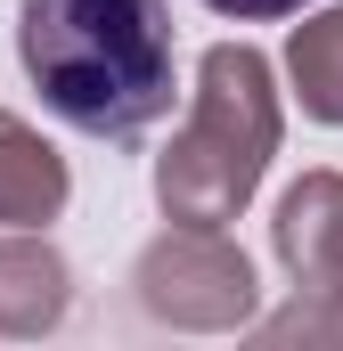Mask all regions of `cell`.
Returning a JSON list of instances; mask_svg holds the SVG:
<instances>
[{
	"mask_svg": "<svg viewBox=\"0 0 343 351\" xmlns=\"http://www.w3.org/2000/svg\"><path fill=\"white\" fill-rule=\"evenodd\" d=\"M16 58L41 106L82 139H139L180 98V41L164 0H16Z\"/></svg>",
	"mask_w": 343,
	"mask_h": 351,
	"instance_id": "obj_1",
	"label": "cell"
},
{
	"mask_svg": "<svg viewBox=\"0 0 343 351\" xmlns=\"http://www.w3.org/2000/svg\"><path fill=\"white\" fill-rule=\"evenodd\" d=\"M278 156V90H270V58L246 41H213L196 66V98L188 123L156 156V204L164 221L188 229H229L254 204L261 172Z\"/></svg>",
	"mask_w": 343,
	"mask_h": 351,
	"instance_id": "obj_2",
	"label": "cell"
},
{
	"mask_svg": "<svg viewBox=\"0 0 343 351\" xmlns=\"http://www.w3.org/2000/svg\"><path fill=\"white\" fill-rule=\"evenodd\" d=\"M270 245L303 286L286 311L261 319L270 343H343V172H303L278 196Z\"/></svg>",
	"mask_w": 343,
	"mask_h": 351,
	"instance_id": "obj_3",
	"label": "cell"
},
{
	"mask_svg": "<svg viewBox=\"0 0 343 351\" xmlns=\"http://www.w3.org/2000/svg\"><path fill=\"white\" fill-rule=\"evenodd\" d=\"M131 286H139L147 319L188 327V335H229V327L254 319V262L229 245V229L172 221L164 237L131 262Z\"/></svg>",
	"mask_w": 343,
	"mask_h": 351,
	"instance_id": "obj_4",
	"label": "cell"
},
{
	"mask_svg": "<svg viewBox=\"0 0 343 351\" xmlns=\"http://www.w3.org/2000/svg\"><path fill=\"white\" fill-rule=\"evenodd\" d=\"M74 302V269L41 229H8L0 237V335H49Z\"/></svg>",
	"mask_w": 343,
	"mask_h": 351,
	"instance_id": "obj_5",
	"label": "cell"
},
{
	"mask_svg": "<svg viewBox=\"0 0 343 351\" xmlns=\"http://www.w3.org/2000/svg\"><path fill=\"white\" fill-rule=\"evenodd\" d=\"M66 196H74L66 156H58L33 123L0 114V229H49V221L66 213Z\"/></svg>",
	"mask_w": 343,
	"mask_h": 351,
	"instance_id": "obj_6",
	"label": "cell"
},
{
	"mask_svg": "<svg viewBox=\"0 0 343 351\" xmlns=\"http://www.w3.org/2000/svg\"><path fill=\"white\" fill-rule=\"evenodd\" d=\"M286 74H294L303 114L343 131V8L311 16V25H294V41H286Z\"/></svg>",
	"mask_w": 343,
	"mask_h": 351,
	"instance_id": "obj_7",
	"label": "cell"
},
{
	"mask_svg": "<svg viewBox=\"0 0 343 351\" xmlns=\"http://www.w3.org/2000/svg\"><path fill=\"white\" fill-rule=\"evenodd\" d=\"M213 16H237V25H261V16H294V8H311V0H204Z\"/></svg>",
	"mask_w": 343,
	"mask_h": 351,
	"instance_id": "obj_8",
	"label": "cell"
}]
</instances>
